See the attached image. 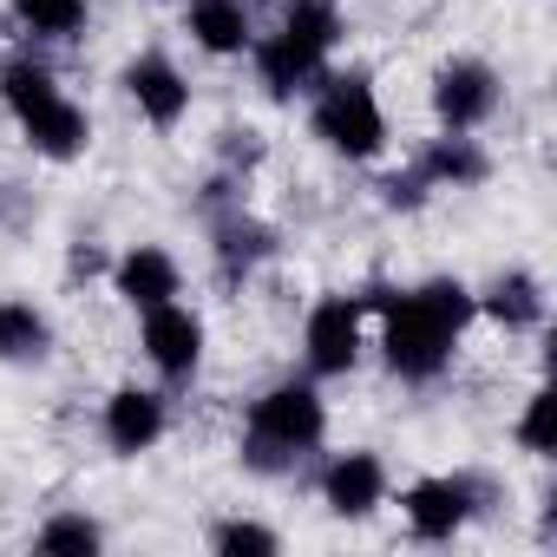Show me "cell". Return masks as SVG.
Listing matches in <instances>:
<instances>
[{"label": "cell", "mask_w": 557, "mask_h": 557, "mask_svg": "<svg viewBox=\"0 0 557 557\" xmlns=\"http://www.w3.org/2000/svg\"><path fill=\"white\" fill-rule=\"evenodd\" d=\"M368 302L387 309V368L407 374V381H433V374L446 368L459 329H466L472 309H479L459 283H446V275H440V283H426V289H413V296L374 289Z\"/></svg>", "instance_id": "1"}, {"label": "cell", "mask_w": 557, "mask_h": 557, "mask_svg": "<svg viewBox=\"0 0 557 557\" xmlns=\"http://www.w3.org/2000/svg\"><path fill=\"white\" fill-rule=\"evenodd\" d=\"M322 426H329V413H322L315 387H302V381L269 387L249 407V466H283V459L309 453L322 440Z\"/></svg>", "instance_id": "2"}, {"label": "cell", "mask_w": 557, "mask_h": 557, "mask_svg": "<svg viewBox=\"0 0 557 557\" xmlns=\"http://www.w3.org/2000/svg\"><path fill=\"white\" fill-rule=\"evenodd\" d=\"M315 138L335 145L342 158H374L387 145V119H381V99L361 73H335L322 79V99H315Z\"/></svg>", "instance_id": "3"}, {"label": "cell", "mask_w": 557, "mask_h": 557, "mask_svg": "<svg viewBox=\"0 0 557 557\" xmlns=\"http://www.w3.org/2000/svg\"><path fill=\"white\" fill-rule=\"evenodd\" d=\"M433 112H440L453 132L485 125V119L498 112V73L479 66V60H453V66H440V79H433Z\"/></svg>", "instance_id": "4"}, {"label": "cell", "mask_w": 557, "mask_h": 557, "mask_svg": "<svg viewBox=\"0 0 557 557\" xmlns=\"http://www.w3.org/2000/svg\"><path fill=\"white\" fill-rule=\"evenodd\" d=\"M145 355L158 361V374L190 381L197 361H203V322H197L190 309H177V302L145 309Z\"/></svg>", "instance_id": "5"}, {"label": "cell", "mask_w": 557, "mask_h": 557, "mask_svg": "<svg viewBox=\"0 0 557 557\" xmlns=\"http://www.w3.org/2000/svg\"><path fill=\"white\" fill-rule=\"evenodd\" d=\"M361 355V302L355 296H329L309 315V368L315 374H348Z\"/></svg>", "instance_id": "6"}, {"label": "cell", "mask_w": 557, "mask_h": 557, "mask_svg": "<svg viewBox=\"0 0 557 557\" xmlns=\"http://www.w3.org/2000/svg\"><path fill=\"white\" fill-rule=\"evenodd\" d=\"M400 505H407L413 537L440 544V537H453V531L472 518V479H420V485H407Z\"/></svg>", "instance_id": "7"}, {"label": "cell", "mask_w": 557, "mask_h": 557, "mask_svg": "<svg viewBox=\"0 0 557 557\" xmlns=\"http://www.w3.org/2000/svg\"><path fill=\"white\" fill-rule=\"evenodd\" d=\"M125 92L138 99V112H145L151 125H177V119L190 112V86H184V73H177L164 53L132 60V66H125Z\"/></svg>", "instance_id": "8"}, {"label": "cell", "mask_w": 557, "mask_h": 557, "mask_svg": "<svg viewBox=\"0 0 557 557\" xmlns=\"http://www.w3.org/2000/svg\"><path fill=\"white\" fill-rule=\"evenodd\" d=\"M381 492H387V466H381L374 453H342V459L322 472V498H329V511H342V518H368V511L381 505Z\"/></svg>", "instance_id": "9"}, {"label": "cell", "mask_w": 557, "mask_h": 557, "mask_svg": "<svg viewBox=\"0 0 557 557\" xmlns=\"http://www.w3.org/2000/svg\"><path fill=\"white\" fill-rule=\"evenodd\" d=\"M158 433H164V400L158 394L119 387L106 400V440H112V453H145V446H158Z\"/></svg>", "instance_id": "10"}, {"label": "cell", "mask_w": 557, "mask_h": 557, "mask_svg": "<svg viewBox=\"0 0 557 557\" xmlns=\"http://www.w3.org/2000/svg\"><path fill=\"white\" fill-rule=\"evenodd\" d=\"M249 47H256V73H262V86H269L275 99H289V92H302V86H315V79H322V53L296 47L289 34H275V40H249Z\"/></svg>", "instance_id": "11"}, {"label": "cell", "mask_w": 557, "mask_h": 557, "mask_svg": "<svg viewBox=\"0 0 557 557\" xmlns=\"http://www.w3.org/2000/svg\"><path fill=\"white\" fill-rule=\"evenodd\" d=\"M112 275H119V296L138 302V309H158V302L177 296V262H171L164 249H151V243H138L132 256H119Z\"/></svg>", "instance_id": "12"}, {"label": "cell", "mask_w": 557, "mask_h": 557, "mask_svg": "<svg viewBox=\"0 0 557 557\" xmlns=\"http://www.w3.org/2000/svg\"><path fill=\"white\" fill-rule=\"evenodd\" d=\"M184 27L197 34L203 53H243L249 47V8L243 0H190Z\"/></svg>", "instance_id": "13"}, {"label": "cell", "mask_w": 557, "mask_h": 557, "mask_svg": "<svg viewBox=\"0 0 557 557\" xmlns=\"http://www.w3.org/2000/svg\"><path fill=\"white\" fill-rule=\"evenodd\" d=\"M21 132H27V145L47 151V158H79V151H86V112H79L73 99H47L40 112L21 119Z\"/></svg>", "instance_id": "14"}, {"label": "cell", "mask_w": 557, "mask_h": 557, "mask_svg": "<svg viewBox=\"0 0 557 557\" xmlns=\"http://www.w3.org/2000/svg\"><path fill=\"white\" fill-rule=\"evenodd\" d=\"M283 34L329 60V47L342 40V8L335 0H283Z\"/></svg>", "instance_id": "15"}, {"label": "cell", "mask_w": 557, "mask_h": 557, "mask_svg": "<svg viewBox=\"0 0 557 557\" xmlns=\"http://www.w3.org/2000/svg\"><path fill=\"white\" fill-rule=\"evenodd\" d=\"M47 315L34 302H0V361H40L47 355Z\"/></svg>", "instance_id": "16"}, {"label": "cell", "mask_w": 557, "mask_h": 557, "mask_svg": "<svg viewBox=\"0 0 557 557\" xmlns=\"http://www.w3.org/2000/svg\"><path fill=\"white\" fill-rule=\"evenodd\" d=\"M485 177V151L472 138H440L420 158V184H479Z\"/></svg>", "instance_id": "17"}, {"label": "cell", "mask_w": 557, "mask_h": 557, "mask_svg": "<svg viewBox=\"0 0 557 557\" xmlns=\"http://www.w3.org/2000/svg\"><path fill=\"white\" fill-rule=\"evenodd\" d=\"M0 99L14 106V119H27V112H40L47 99H60V86H53L47 66H34V60H8V66H0Z\"/></svg>", "instance_id": "18"}, {"label": "cell", "mask_w": 557, "mask_h": 557, "mask_svg": "<svg viewBox=\"0 0 557 557\" xmlns=\"http://www.w3.org/2000/svg\"><path fill=\"white\" fill-rule=\"evenodd\" d=\"M485 315L505 322V329H531V322L544 315V296H537L531 275H498L492 296H485Z\"/></svg>", "instance_id": "19"}, {"label": "cell", "mask_w": 557, "mask_h": 557, "mask_svg": "<svg viewBox=\"0 0 557 557\" xmlns=\"http://www.w3.org/2000/svg\"><path fill=\"white\" fill-rule=\"evenodd\" d=\"M14 14L47 40H73L86 27V0H14Z\"/></svg>", "instance_id": "20"}, {"label": "cell", "mask_w": 557, "mask_h": 557, "mask_svg": "<svg viewBox=\"0 0 557 557\" xmlns=\"http://www.w3.org/2000/svg\"><path fill=\"white\" fill-rule=\"evenodd\" d=\"M216 256H223V269H230V275H236V269H256V262L269 256V230L236 216V223H223V230H216Z\"/></svg>", "instance_id": "21"}, {"label": "cell", "mask_w": 557, "mask_h": 557, "mask_svg": "<svg viewBox=\"0 0 557 557\" xmlns=\"http://www.w3.org/2000/svg\"><path fill=\"white\" fill-rule=\"evenodd\" d=\"M210 544H216V550H230V557H243V550H256V557H275V531H262V524H249V518H230V524H216V531H210Z\"/></svg>", "instance_id": "22"}, {"label": "cell", "mask_w": 557, "mask_h": 557, "mask_svg": "<svg viewBox=\"0 0 557 557\" xmlns=\"http://www.w3.org/2000/svg\"><path fill=\"white\" fill-rule=\"evenodd\" d=\"M99 544H106V531L92 518H53L40 531V550H99Z\"/></svg>", "instance_id": "23"}, {"label": "cell", "mask_w": 557, "mask_h": 557, "mask_svg": "<svg viewBox=\"0 0 557 557\" xmlns=\"http://www.w3.org/2000/svg\"><path fill=\"white\" fill-rule=\"evenodd\" d=\"M550 407H557V400H550V387H537V394H531V407H524V420H518V446H524V453H537V459L550 453Z\"/></svg>", "instance_id": "24"}]
</instances>
